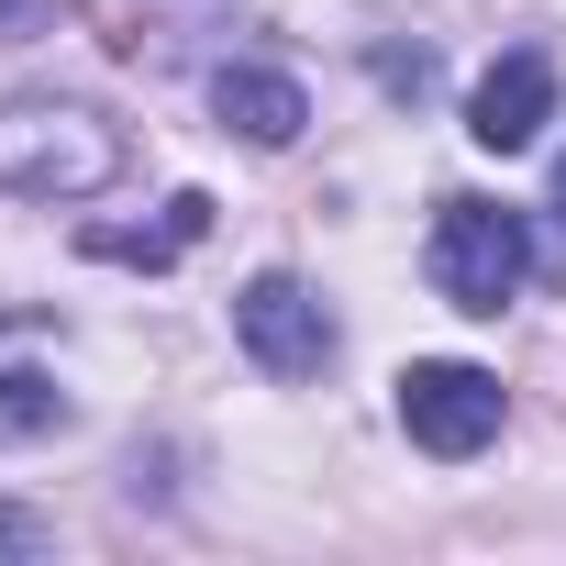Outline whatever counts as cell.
Masks as SVG:
<instances>
[{"instance_id": "cell-1", "label": "cell", "mask_w": 566, "mask_h": 566, "mask_svg": "<svg viewBox=\"0 0 566 566\" xmlns=\"http://www.w3.org/2000/svg\"><path fill=\"white\" fill-rule=\"evenodd\" d=\"M123 178V134L90 101H12L0 112V189L23 200H90Z\"/></svg>"}, {"instance_id": "cell-2", "label": "cell", "mask_w": 566, "mask_h": 566, "mask_svg": "<svg viewBox=\"0 0 566 566\" xmlns=\"http://www.w3.org/2000/svg\"><path fill=\"white\" fill-rule=\"evenodd\" d=\"M422 266H433V290H444L455 312H500L522 277H533V233H522L511 200H444Z\"/></svg>"}, {"instance_id": "cell-3", "label": "cell", "mask_w": 566, "mask_h": 566, "mask_svg": "<svg viewBox=\"0 0 566 566\" xmlns=\"http://www.w3.org/2000/svg\"><path fill=\"white\" fill-rule=\"evenodd\" d=\"M500 378L489 367H467V356H422V367H400V433L422 444V455H478L489 433H500Z\"/></svg>"}, {"instance_id": "cell-4", "label": "cell", "mask_w": 566, "mask_h": 566, "mask_svg": "<svg viewBox=\"0 0 566 566\" xmlns=\"http://www.w3.org/2000/svg\"><path fill=\"white\" fill-rule=\"evenodd\" d=\"M233 345H244L266 378H323V356H334V312L301 290L290 266H266V277H244V301H233Z\"/></svg>"}, {"instance_id": "cell-5", "label": "cell", "mask_w": 566, "mask_h": 566, "mask_svg": "<svg viewBox=\"0 0 566 566\" xmlns=\"http://www.w3.org/2000/svg\"><path fill=\"white\" fill-rule=\"evenodd\" d=\"M544 112H555V56H544V45H511V56L467 90V134H478L489 156L533 145V134H544Z\"/></svg>"}, {"instance_id": "cell-6", "label": "cell", "mask_w": 566, "mask_h": 566, "mask_svg": "<svg viewBox=\"0 0 566 566\" xmlns=\"http://www.w3.org/2000/svg\"><path fill=\"white\" fill-rule=\"evenodd\" d=\"M211 112H222V134H244V145H301V123H312L301 78H277V67H222V78H211Z\"/></svg>"}, {"instance_id": "cell-7", "label": "cell", "mask_w": 566, "mask_h": 566, "mask_svg": "<svg viewBox=\"0 0 566 566\" xmlns=\"http://www.w3.org/2000/svg\"><path fill=\"white\" fill-rule=\"evenodd\" d=\"M200 233H211V200H200V189H178V200H167V222H90L78 244H90V255H112V266H178Z\"/></svg>"}, {"instance_id": "cell-8", "label": "cell", "mask_w": 566, "mask_h": 566, "mask_svg": "<svg viewBox=\"0 0 566 566\" xmlns=\"http://www.w3.org/2000/svg\"><path fill=\"white\" fill-rule=\"evenodd\" d=\"M56 422H67L56 367L23 356V345H0V444H34V433H56Z\"/></svg>"}, {"instance_id": "cell-9", "label": "cell", "mask_w": 566, "mask_h": 566, "mask_svg": "<svg viewBox=\"0 0 566 566\" xmlns=\"http://www.w3.org/2000/svg\"><path fill=\"white\" fill-rule=\"evenodd\" d=\"M45 544H56L45 511H12V500H0V566H23V555H45Z\"/></svg>"}, {"instance_id": "cell-10", "label": "cell", "mask_w": 566, "mask_h": 566, "mask_svg": "<svg viewBox=\"0 0 566 566\" xmlns=\"http://www.w3.org/2000/svg\"><path fill=\"white\" fill-rule=\"evenodd\" d=\"M56 12H67V0H0V34L23 45V34H34V23H56Z\"/></svg>"}, {"instance_id": "cell-11", "label": "cell", "mask_w": 566, "mask_h": 566, "mask_svg": "<svg viewBox=\"0 0 566 566\" xmlns=\"http://www.w3.org/2000/svg\"><path fill=\"white\" fill-rule=\"evenodd\" d=\"M555 211H566V156H555Z\"/></svg>"}]
</instances>
